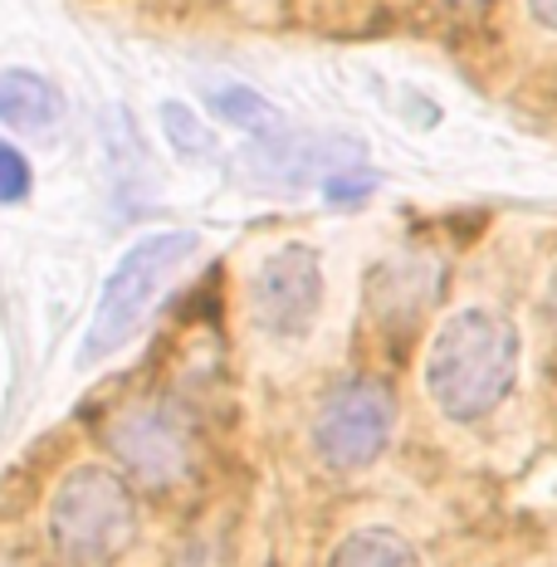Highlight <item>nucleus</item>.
Returning a JSON list of instances; mask_svg holds the SVG:
<instances>
[{"mask_svg": "<svg viewBox=\"0 0 557 567\" xmlns=\"http://www.w3.org/2000/svg\"><path fill=\"white\" fill-rule=\"evenodd\" d=\"M518 362H524V338L514 318L499 309H460L431 338L425 392L450 421H484L514 392Z\"/></svg>", "mask_w": 557, "mask_h": 567, "instance_id": "1", "label": "nucleus"}, {"mask_svg": "<svg viewBox=\"0 0 557 567\" xmlns=\"http://www.w3.org/2000/svg\"><path fill=\"white\" fill-rule=\"evenodd\" d=\"M54 553L74 567H109L137 538V499L109 465H79L59 480L50 499Z\"/></svg>", "mask_w": 557, "mask_h": 567, "instance_id": "2", "label": "nucleus"}, {"mask_svg": "<svg viewBox=\"0 0 557 567\" xmlns=\"http://www.w3.org/2000/svg\"><path fill=\"white\" fill-rule=\"evenodd\" d=\"M196 255V235L192 230H162L137 240L133 250L113 265V275L103 279L99 309L89 318L84 348H79V362H103L123 348L127 338L147 323V313L157 309V299L172 289V279L186 269V259Z\"/></svg>", "mask_w": 557, "mask_h": 567, "instance_id": "3", "label": "nucleus"}, {"mask_svg": "<svg viewBox=\"0 0 557 567\" xmlns=\"http://www.w3.org/2000/svg\"><path fill=\"white\" fill-rule=\"evenodd\" d=\"M391 431H396V396L377 377H352L333 386L313 416V445L333 470H367L391 445Z\"/></svg>", "mask_w": 557, "mask_h": 567, "instance_id": "4", "label": "nucleus"}, {"mask_svg": "<svg viewBox=\"0 0 557 567\" xmlns=\"http://www.w3.org/2000/svg\"><path fill=\"white\" fill-rule=\"evenodd\" d=\"M323 309V265L313 245H279L250 275V313L269 338H303Z\"/></svg>", "mask_w": 557, "mask_h": 567, "instance_id": "5", "label": "nucleus"}, {"mask_svg": "<svg viewBox=\"0 0 557 567\" xmlns=\"http://www.w3.org/2000/svg\"><path fill=\"white\" fill-rule=\"evenodd\" d=\"M109 451L123 460L142 484H172L192 470V431L186 416L162 401H137L109 425Z\"/></svg>", "mask_w": 557, "mask_h": 567, "instance_id": "6", "label": "nucleus"}, {"mask_svg": "<svg viewBox=\"0 0 557 567\" xmlns=\"http://www.w3.org/2000/svg\"><path fill=\"white\" fill-rule=\"evenodd\" d=\"M64 117V99L50 79L30 74V69H6L0 74V123L16 133H50Z\"/></svg>", "mask_w": 557, "mask_h": 567, "instance_id": "7", "label": "nucleus"}, {"mask_svg": "<svg viewBox=\"0 0 557 567\" xmlns=\"http://www.w3.org/2000/svg\"><path fill=\"white\" fill-rule=\"evenodd\" d=\"M358 157V142H328V147H313L303 152V142H279V137H265L259 147L250 152V162H259V172L269 176V182H303V176H313L318 167H348V162Z\"/></svg>", "mask_w": 557, "mask_h": 567, "instance_id": "8", "label": "nucleus"}, {"mask_svg": "<svg viewBox=\"0 0 557 567\" xmlns=\"http://www.w3.org/2000/svg\"><path fill=\"white\" fill-rule=\"evenodd\" d=\"M328 567H421V558L396 528H362L338 543Z\"/></svg>", "mask_w": 557, "mask_h": 567, "instance_id": "9", "label": "nucleus"}, {"mask_svg": "<svg viewBox=\"0 0 557 567\" xmlns=\"http://www.w3.org/2000/svg\"><path fill=\"white\" fill-rule=\"evenodd\" d=\"M206 99H210V109H216L220 123H230V127L265 133V137H279L283 133L279 109L265 99V93H255V89H245V84H216Z\"/></svg>", "mask_w": 557, "mask_h": 567, "instance_id": "10", "label": "nucleus"}, {"mask_svg": "<svg viewBox=\"0 0 557 567\" xmlns=\"http://www.w3.org/2000/svg\"><path fill=\"white\" fill-rule=\"evenodd\" d=\"M30 196V162L20 147H10V142H0V206H10V200H25Z\"/></svg>", "mask_w": 557, "mask_h": 567, "instance_id": "11", "label": "nucleus"}, {"mask_svg": "<svg viewBox=\"0 0 557 567\" xmlns=\"http://www.w3.org/2000/svg\"><path fill=\"white\" fill-rule=\"evenodd\" d=\"M162 123H167V133H172V142H176L182 152H192V157H206L210 137L200 133V123L182 109V103H167V109H162Z\"/></svg>", "mask_w": 557, "mask_h": 567, "instance_id": "12", "label": "nucleus"}, {"mask_svg": "<svg viewBox=\"0 0 557 567\" xmlns=\"http://www.w3.org/2000/svg\"><path fill=\"white\" fill-rule=\"evenodd\" d=\"M323 186H328V200H358V196H367L377 186V176H367V172H333Z\"/></svg>", "mask_w": 557, "mask_h": 567, "instance_id": "13", "label": "nucleus"}, {"mask_svg": "<svg viewBox=\"0 0 557 567\" xmlns=\"http://www.w3.org/2000/svg\"><path fill=\"white\" fill-rule=\"evenodd\" d=\"M528 16L538 20L543 30H557V0H528Z\"/></svg>", "mask_w": 557, "mask_h": 567, "instance_id": "14", "label": "nucleus"}, {"mask_svg": "<svg viewBox=\"0 0 557 567\" xmlns=\"http://www.w3.org/2000/svg\"><path fill=\"white\" fill-rule=\"evenodd\" d=\"M548 318L557 323V269H553V279H548Z\"/></svg>", "mask_w": 557, "mask_h": 567, "instance_id": "15", "label": "nucleus"}, {"mask_svg": "<svg viewBox=\"0 0 557 567\" xmlns=\"http://www.w3.org/2000/svg\"><path fill=\"white\" fill-rule=\"evenodd\" d=\"M445 6H460V10H470V6H484V0H445Z\"/></svg>", "mask_w": 557, "mask_h": 567, "instance_id": "16", "label": "nucleus"}]
</instances>
